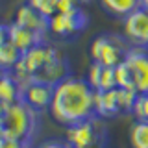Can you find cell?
I'll use <instances>...</instances> for the list:
<instances>
[{"mask_svg": "<svg viewBox=\"0 0 148 148\" xmlns=\"http://www.w3.org/2000/svg\"><path fill=\"white\" fill-rule=\"evenodd\" d=\"M95 95L87 82V78L67 76L58 85H54V96L50 104V115L56 122L63 126H74V124L95 117Z\"/></svg>", "mask_w": 148, "mask_h": 148, "instance_id": "obj_1", "label": "cell"}, {"mask_svg": "<svg viewBox=\"0 0 148 148\" xmlns=\"http://www.w3.org/2000/svg\"><path fill=\"white\" fill-rule=\"evenodd\" d=\"M13 74L21 83L43 82L48 85H58L61 80L71 76V65L58 48L45 41L22 54Z\"/></svg>", "mask_w": 148, "mask_h": 148, "instance_id": "obj_2", "label": "cell"}, {"mask_svg": "<svg viewBox=\"0 0 148 148\" xmlns=\"http://www.w3.org/2000/svg\"><path fill=\"white\" fill-rule=\"evenodd\" d=\"M37 130H39V111L32 109L24 102L6 106L0 117V137L32 145Z\"/></svg>", "mask_w": 148, "mask_h": 148, "instance_id": "obj_3", "label": "cell"}, {"mask_svg": "<svg viewBox=\"0 0 148 148\" xmlns=\"http://www.w3.org/2000/svg\"><path fill=\"white\" fill-rule=\"evenodd\" d=\"M67 143L72 148H106L109 143V130L106 119L91 117L67 128Z\"/></svg>", "mask_w": 148, "mask_h": 148, "instance_id": "obj_4", "label": "cell"}, {"mask_svg": "<svg viewBox=\"0 0 148 148\" xmlns=\"http://www.w3.org/2000/svg\"><path fill=\"white\" fill-rule=\"evenodd\" d=\"M130 50H132V45L128 43V39L124 35L102 34L91 43L89 54H91L92 63L115 69L120 63H124Z\"/></svg>", "mask_w": 148, "mask_h": 148, "instance_id": "obj_5", "label": "cell"}, {"mask_svg": "<svg viewBox=\"0 0 148 148\" xmlns=\"http://www.w3.org/2000/svg\"><path fill=\"white\" fill-rule=\"evenodd\" d=\"M89 24V17L83 11V8L59 11L48 21V32L58 37H74L83 32Z\"/></svg>", "mask_w": 148, "mask_h": 148, "instance_id": "obj_6", "label": "cell"}, {"mask_svg": "<svg viewBox=\"0 0 148 148\" xmlns=\"http://www.w3.org/2000/svg\"><path fill=\"white\" fill-rule=\"evenodd\" d=\"M124 67L130 74L132 89L137 95H148V48L132 46L124 59Z\"/></svg>", "mask_w": 148, "mask_h": 148, "instance_id": "obj_7", "label": "cell"}, {"mask_svg": "<svg viewBox=\"0 0 148 148\" xmlns=\"http://www.w3.org/2000/svg\"><path fill=\"white\" fill-rule=\"evenodd\" d=\"M124 37L135 48H148V9L139 8L122 21Z\"/></svg>", "mask_w": 148, "mask_h": 148, "instance_id": "obj_8", "label": "cell"}, {"mask_svg": "<svg viewBox=\"0 0 148 148\" xmlns=\"http://www.w3.org/2000/svg\"><path fill=\"white\" fill-rule=\"evenodd\" d=\"M52 96H54V85L43 82H26L22 83V100L26 106H30L35 111H43L48 109L52 104Z\"/></svg>", "mask_w": 148, "mask_h": 148, "instance_id": "obj_9", "label": "cell"}, {"mask_svg": "<svg viewBox=\"0 0 148 148\" xmlns=\"http://www.w3.org/2000/svg\"><path fill=\"white\" fill-rule=\"evenodd\" d=\"M48 21L50 18H46L45 15H41L39 11H37L35 8H32L30 4H22V6H18L17 13H15V24L26 28V30L34 32V34L45 37L48 34Z\"/></svg>", "mask_w": 148, "mask_h": 148, "instance_id": "obj_10", "label": "cell"}, {"mask_svg": "<svg viewBox=\"0 0 148 148\" xmlns=\"http://www.w3.org/2000/svg\"><path fill=\"white\" fill-rule=\"evenodd\" d=\"M87 82L95 91H111L117 89V78H115V69L104 67L98 63H91L89 72H87Z\"/></svg>", "mask_w": 148, "mask_h": 148, "instance_id": "obj_11", "label": "cell"}, {"mask_svg": "<svg viewBox=\"0 0 148 148\" xmlns=\"http://www.w3.org/2000/svg\"><path fill=\"white\" fill-rule=\"evenodd\" d=\"M95 113L100 119H111L120 115L117 89L111 91H96L95 95Z\"/></svg>", "mask_w": 148, "mask_h": 148, "instance_id": "obj_12", "label": "cell"}, {"mask_svg": "<svg viewBox=\"0 0 148 148\" xmlns=\"http://www.w3.org/2000/svg\"><path fill=\"white\" fill-rule=\"evenodd\" d=\"M9 43L15 45L22 54L32 50L34 46L45 43V37L34 34V32L26 30V28L15 24V22H9Z\"/></svg>", "mask_w": 148, "mask_h": 148, "instance_id": "obj_13", "label": "cell"}, {"mask_svg": "<svg viewBox=\"0 0 148 148\" xmlns=\"http://www.w3.org/2000/svg\"><path fill=\"white\" fill-rule=\"evenodd\" d=\"M22 100V83L13 72H2L0 76V102L11 106Z\"/></svg>", "mask_w": 148, "mask_h": 148, "instance_id": "obj_14", "label": "cell"}, {"mask_svg": "<svg viewBox=\"0 0 148 148\" xmlns=\"http://www.w3.org/2000/svg\"><path fill=\"white\" fill-rule=\"evenodd\" d=\"M102 8L113 17L126 18L130 13H133L135 9L141 8V0H100Z\"/></svg>", "mask_w": 148, "mask_h": 148, "instance_id": "obj_15", "label": "cell"}, {"mask_svg": "<svg viewBox=\"0 0 148 148\" xmlns=\"http://www.w3.org/2000/svg\"><path fill=\"white\" fill-rule=\"evenodd\" d=\"M21 58H22V52L9 41L0 45V71L2 72H13L18 61H21Z\"/></svg>", "mask_w": 148, "mask_h": 148, "instance_id": "obj_16", "label": "cell"}, {"mask_svg": "<svg viewBox=\"0 0 148 148\" xmlns=\"http://www.w3.org/2000/svg\"><path fill=\"white\" fill-rule=\"evenodd\" d=\"M130 145L132 148H148V122L135 120L130 128Z\"/></svg>", "mask_w": 148, "mask_h": 148, "instance_id": "obj_17", "label": "cell"}, {"mask_svg": "<svg viewBox=\"0 0 148 148\" xmlns=\"http://www.w3.org/2000/svg\"><path fill=\"white\" fill-rule=\"evenodd\" d=\"M28 4L46 18H52L59 9V0H28Z\"/></svg>", "mask_w": 148, "mask_h": 148, "instance_id": "obj_18", "label": "cell"}, {"mask_svg": "<svg viewBox=\"0 0 148 148\" xmlns=\"http://www.w3.org/2000/svg\"><path fill=\"white\" fill-rule=\"evenodd\" d=\"M133 115L137 120H145L148 122V95H139L137 102L133 106Z\"/></svg>", "mask_w": 148, "mask_h": 148, "instance_id": "obj_19", "label": "cell"}, {"mask_svg": "<svg viewBox=\"0 0 148 148\" xmlns=\"http://www.w3.org/2000/svg\"><path fill=\"white\" fill-rule=\"evenodd\" d=\"M0 148H32V145L22 143V141H15V139L0 137Z\"/></svg>", "mask_w": 148, "mask_h": 148, "instance_id": "obj_20", "label": "cell"}, {"mask_svg": "<svg viewBox=\"0 0 148 148\" xmlns=\"http://www.w3.org/2000/svg\"><path fill=\"white\" fill-rule=\"evenodd\" d=\"M87 2V0H59V11H69V9H76V8H82V4Z\"/></svg>", "mask_w": 148, "mask_h": 148, "instance_id": "obj_21", "label": "cell"}, {"mask_svg": "<svg viewBox=\"0 0 148 148\" xmlns=\"http://www.w3.org/2000/svg\"><path fill=\"white\" fill-rule=\"evenodd\" d=\"M37 148H72L67 141H58V139H50V141L41 143Z\"/></svg>", "mask_w": 148, "mask_h": 148, "instance_id": "obj_22", "label": "cell"}, {"mask_svg": "<svg viewBox=\"0 0 148 148\" xmlns=\"http://www.w3.org/2000/svg\"><path fill=\"white\" fill-rule=\"evenodd\" d=\"M9 41V24H2L0 22V45Z\"/></svg>", "mask_w": 148, "mask_h": 148, "instance_id": "obj_23", "label": "cell"}, {"mask_svg": "<svg viewBox=\"0 0 148 148\" xmlns=\"http://www.w3.org/2000/svg\"><path fill=\"white\" fill-rule=\"evenodd\" d=\"M141 8H145V9H148V0H141Z\"/></svg>", "mask_w": 148, "mask_h": 148, "instance_id": "obj_24", "label": "cell"}, {"mask_svg": "<svg viewBox=\"0 0 148 148\" xmlns=\"http://www.w3.org/2000/svg\"><path fill=\"white\" fill-rule=\"evenodd\" d=\"M4 109H6V106L2 104V102H0V117H2V113H4Z\"/></svg>", "mask_w": 148, "mask_h": 148, "instance_id": "obj_25", "label": "cell"}, {"mask_svg": "<svg viewBox=\"0 0 148 148\" xmlns=\"http://www.w3.org/2000/svg\"><path fill=\"white\" fill-rule=\"evenodd\" d=\"M0 76H2V71H0Z\"/></svg>", "mask_w": 148, "mask_h": 148, "instance_id": "obj_26", "label": "cell"}]
</instances>
